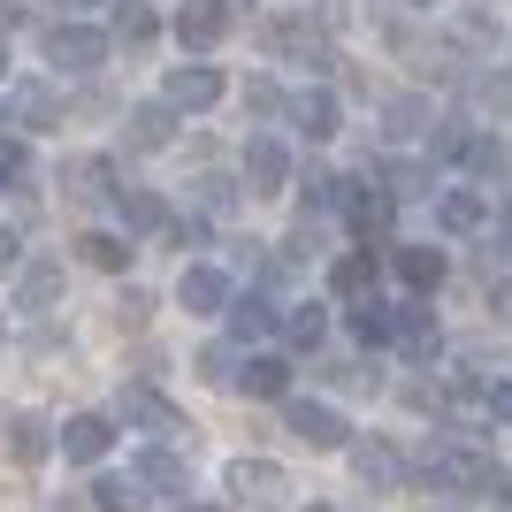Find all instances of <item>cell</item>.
<instances>
[{
    "label": "cell",
    "mask_w": 512,
    "mask_h": 512,
    "mask_svg": "<svg viewBox=\"0 0 512 512\" xmlns=\"http://www.w3.org/2000/svg\"><path fill=\"white\" fill-rule=\"evenodd\" d=\"M77 253H85L92 268H123L130 245H123V237H107V230H92V237H77Z\"/></svg>",
    "instance_id": "obj_35"
},
{
    "label": "cell",
    "mask_w": 512,
    "mask_h": 512,
    "mask_svg": "<svg viewBox=\"0 0 512 512\" xmlns=\"http://www.w3.org/2000/svg\"><path fill=\"white\" fill-rule=\"evenodd\" d=\"M482 413H490V421H512V383H482Z\"/></svg>",
    "instance_id": "obj_39"
},
{
    "label": "cell",
    "mask_w": 512,
    "mask_h": 512,
    "mask_svg": "<svg viewBox=\"0 0 512 512\" xmlns=\"http://www.w3.org/2000/svg\"><path fill=\"white\" fill-rule=\"evenodd\" d=\"M115 314H123V329H138V321H146V314H153V306H146V291H130V299H123V306H115Z\"/></svg>",
    "instance_id": "obj_40"
},
{
    "label": "cell",
    "mask_w": 512,
    "mask_h": 512,
    "mask_svg": "<svg viewBox=\"0 0 512 512\" xmlns=\"http://www.w3.org/2000/svg\"><path fill=\"white\" fill-rule=\"evenodd\" d=\"M230 497L237 505H283V497H291V474L276 467V459H230Z\"/></svg>",
    "instance_id": "obj_4"
},
{
    "label": "cell",
    "mask_w": 512,
    "mask_h": 512,
    "mask_svg": "<svg viewBox=\"0 0 512 512\" xmlns=\"http://www.w3.org/2000/svg\"><path fill=\"white\" fill-rule=\"evenodd\" d=\"M8 115H16V130H54V123H62V100H54V85L23 77V85L8 92Z\"/></svg>",
    "instance_id": "obj_10"
},
{
    "label": "cell",
    "mask_w": 512,
    "mask_h": 512,
    "mask_svg": "<svg viewBox=\"0 0 512 512\" xmlns=\"http://www.w3.org/2000/svg\"><path fill=\"white\" fill-rule=\"evenodd\" d=\"M107 444H115V421L107 413H77V421L62 428V451L77 459V467H92V459H107Z\"/></svg>",
    "instance_id": "obj_15"
},
{
    "label": "cell",
    "mask_w": 512,
    "mask_h": 512,
    "mask_svg": "<svg viewBox=\"0 0 512 512\" xmlns=\"http://www.w3.org/2000/svg\"><path fill=\"white\" fill-rule=\"evenodd\" d=\"M16 8H23V0H0V16H8V23H16Z\"/></svg>",
    "instance_id": "obj_44"
},
{
    "label": "cell",
    "mask_w": 512,
    "mask_h": 512,
    "mask_svg": "<svg viewBox=\"0 0 512 512\" xmlns=\"http://www.w3.org/2000/svg\"><path fill=\"white\" fill-rule=\"evenodd\" d=\"M199 375H207V383H222V390H237V375H245V360H237L230 344H207V352H199Z\"/></svg>",
    "instance_id": "obj_31"
},
{
    "label": "cell",
    "mask_w": 512,
    "mask_h": 512,
    "mask_svg": "<svg viewBox=\"0 0 512 512\" xmlns=\"http://www.w3.org/2000/svg\"><path fill=\"white\" fill-rule=\"evenodd\" d=\"M230 329L237 337H268V329H276V306L260 299V291H245V299L230 306Z\"/></svg>",
    "instance_id": "obj_27"
},
{
    "label": "cell",
    "mask_w": 512,
    "mask_h": 512,
    "mask_svg": "<svg viewBox=\"0 0 512 512\" xmlns=\"http://www.w3.org/2000/svg\"><path fill=\"white\" fill-rule=\"evenodd\" d=\"M23 260V245H16V230H0V276H8V268H16Z\"/></svg>",
    "instance_id": "obj_41"
},
{
    "label": "cell",
    "mask_w": 512,
    "mask_h": 512,
    "mask_svg": "<svg viewBox=\"0 0 512 512\" xmlns=\"http://www.w3.org/2000/svg\"><path fill=\"white\" fill-rule=\"evenodd\" d=\"M245 184H253V199H268V192L291 184V161H283L276 138H253V146H245Z\"/></svg>",
    "instance_id": "obj_14"
},
{
    "label": "cell",
    "mask_w": 512,
    "mask_h": 512,
    "mask_svg": "<svg viewBox=\"0 0 512 512\" xmlns=\"http://www.w3.org/2000/svg\"><path fill=\"white\" fill-rule=\"evenodd\" d=\"M245 107H253V115H291V100H283L276 85H253V92H245Z\"/></svg>",
    "instance_id": "obj_38"
},
{
    "label": "cell",
    "mask_w": 512,
    "mask_h": 512,
    "mask_svg": "<svg viewBox=\"0 0 512 512\" xmlns=\"http://www.w3.org/2000/svg\"><path fill=\"white\" fill-rule=\"evenodd\" d=\"M383 130H390V138H428L436 115H428L421 92H398V100H383Z\"/></svg>",
    "instance_id": "obj_20"
},
{
    "label": "cell",
    "mask_w": 512,
    "mask_h": 512,
    "mask_svg": "<svg viewBox=\"0 0 512 512\" xmlns=\"http://www.w3.org/2000/svg\"><path fill=\"white\" fill-rule=\"evenodd\" d=\"M176 306H184V314H230L237 291H230V276H222V268H184V283H176Z\"/></svg>",
    "instance_id": "obj_5"
},
{
    "label": "cell",
    "mask_w": 512,
    "mask_h": 512,
    "mask_svg": "<svg viewBox=\"0 0 512 512\" xmlns=\"http://www.w3.org/2000/svg\"><path fill=\"white\" fill-rule=\"evenodd\" d=\"M390 207H398V199L383 192V176H375V184H344V214H352V230H360V237L390 230Z\"/></svg>",
    "instance_id": "obj_13"
},
{
    "label": "cell",
    "mask_w": 512,
    "mask_h": 512,
    "mask_svg": "<svg viewBox=\"0 0 512 512\" xmlns=\"http://www.w3.org/2000/svg\"><path fill=\"white\" fill-rule=\"evenodd\" d=\"M467 169H474V176H505V169H512L505 138H490V130H474V146H467Z\"/></svg>",
    "instance_id": "obj_30"
},
{
    "label": "cell",
    "mask_w": 512,
    "mask_h": 512,
    "mask_svg": "<svg viewBox=\"0 0 512 512\" xmlns=\"http://www.w3.org/2000/svg\"><path fill=\"white\" fill-rule=\"evenodd\" d=\"M23 169V146H16V138H0V176H16Z\"/></svg>",
    "instance_id": "obj_42"
},
{
    "label": "cell",
    "mask_w": 512,
    "mask_h": 512,
    "mask_svg": "<svg viewBox=\"0 0 512 512\" xmlns=\"http://www.w3.org/2000/svg\"><path fill=\"white\" fill-rule=\"evenodd\" d=\"M352 337H360V344H390V337H398V306H383V299L352 306Z\"/></svg>",
    "instance_id": "obj_25"
},
{
    "label": "cell",
    "mask_w": 512,
    "mask_h": 512,
    "mask_svg": "<svg viewBox=\"0 0 512 512\" xmlns=\"http://www.w3.org/2000/svg\"><path fill=\"white\" fill-rule=\"evenodd\" d=\"M352 474H360L367 490H398V474H406V459L383 444V436H367V444H352Z\"/></svg>",
    "instance_id": "obj_16"
},
{
    "label": "cell",
    "mask_w": 512,
    "mask_h": 512,
    "mask_svg": "<svg viewBox=\"0 0 512 512\" xmlns=\"http://www.w3.org/2000/svg\"><path fill=\"white\" fill-rule=\"evenodd\" d=\"M268 46H276L283 62H329V39H321V23H306V16H276L268 23Z\"/></svg>",
    "instance_id": "obj_6"
},
{
    "label": "cell",
    "mask_w": 512,
    "mask_h": 512,
    "mask_svg": "<svg viewBox=\"0 0 512 512\" xmlns=\"http://www.w3.org/2000/svg\"><path fill=\"white\" fill-rule=\"evenodd\" d=\"M467 146H474L467 123H436L428 130V153H436V161H467Z\"/></svg>",
    "instance_id": "obj_34"
},
{
    "label": "cell",
    "mask_w": 512,
    "mask_h": 512,
    "mask_svg": "<svg viewBox=\"0 0 512 512\" xmlns=\"http://www.w3.org/2000/svg\"><path fill=\"white\" fill-rule=\"evenodd\" d=\"M184 512H222V505H184Z\"/></svg>",
    "instance_id": "obj_46"
},
{
    "label": "cell",
    "mask_w": 512,
    "mask_h": 512,
    "mask_svg": "<svg viewBox=\"0 0 512 512\" xmlns=\"http://www.w3.org/2000/svg\"><path fill=\"white\" fill-rule=\"evenodd\" d=\"M283 337L299 344V352H321V337H329V314H321V306H291V321H283Z\"/></svg>",
    "instance_id": "obj_28"
},
{
    "label": "cell",
    "mask_w": 512,
    "mask_h": 512,
    "mask_svg": "<svg viewBox=\"0 0 512 512\" xmlns=\"http://www.w3.org/2000/svg\"><path fill=\"white\" fill-rule=\"evenodd\" d=\"M46 62L69 69V77H92V69L107 62V39L92 23H54V31H46Z\"/></svg>",
    "instance_id": "obj_2"
},
{
    "label": "cell",
    "mask_w": 512,
    "mask_h": 512,
    "mask_svg": "<svg viewBox=\"0 0 512 512\" xmlns=\"http://www.w3.org/2000/svg\"><path fill=\"white\" fill-rule=\"evenodd\" d=\"M383 192H390V199H421V192H428V169H413V161H390V169H383Z\"/></svg>",
    "instance_id": "obj_37"
},
{
    "label": "cell",
    "mask_w": 512,
    "mask_h": 512,
    "mask_svg": "<svg viewBox=\"0 0 512 512\" xmlns=\"http://www.w3.org/2000/svg\"><path fill=\"white\" fill-rule=\"evenodd\" d=\"M237 390H245V398H291V367L283 360H245Z\"/></svg>",
    "instance_id": "obj_22"
},
{
    "label": "cell",
    "mask_w": 512,
    "mask_h": 512,
    "mask_svg": "<svg viewBox=\"0 0 512 512\" xmlns=\"http://www.w3.org/2000/svg\"><path fill=\"white\" fill-rule=\"evenodd\" d=\"M291 130H299V138H337V92L329 85H306V92H291Z\"/></svg>",
    "instance_id": "obj_8"
},
{
    "label": "cell",
    "mask_w": 512,
    "mask_h": 512,
    "mask_svg": "<svg viewBox=\"0 0 512 512\" xmlns=\"http://www.w3.org/2000/svg\"><path fill=\"white\" fill-rule=\"evenodd\" d=\"M0 444H8V459H16V467H39L46 451H54V436H46L39 413H8V421H0Z\"/></svg>",
    "instance_id": "obj_11"
},
{
    "label": "cell",
    "mask_w": 512,
    "mask_h": 512,
    "mask_svg": "<svg viewBox=\"0 0 512 512\" xmlns=\"http://www.w3.org/2000/svg\"><path fill=\"white\" fill-rule=\"evenodd\" d=\"M130 474H138V482H146V490L192 497V467H184V459H176L169 444H153V451H138V459H130Z\"/></svg>",
    "instance_id": "obj_9"
},
{
    "label": "cell",
    "mask_w": 512,
    "mask_h": 512,
    "mask_svg": "<svg viewBox=\"0 0 512 512\" xmlns=\"http://www.w3.org/2000/svg\"><path fill=\"white\" fill-rule=\"evenodd\" d=\"M115 214H123V230H161V199L138 192V184H123V192H115Z\"/></svg>",
    "instance_id": "obj_26"
},
{
    "label": "cell",
    "mask_w": 512,
    "mask_h": 512,
    "mask_svg": "<svg viewBox=\"0 0 512 512\" xmlns=\"http://www.w3.org/2000/svg\"><path fill=\"white\" fill-rule=\"evenodd\" d=\"M398 337H406V352H436V321H428V306H398Z\"/></svg>",
    "instance_id": "obj_32"
},
{
    "label": "cell",
    "mask_w": 512,
    "mask_h": 512,
    "mask_svg": "<svg viewBox=\"0 0 512 512\" xmlns=\"http://www.w3.org/2000/svg\"><path fill=\"white\" fill-rule=\"evenodd\" d=\"M192 207L199 214H230L237 207V184H230V176H199V184H192Z\"/></svg>",
    "instance_id": "obj_33"
},
{
    "label": "cell",
    "mask_w": 512,
    "mask_h": 512,
    "mask_svg": "<svg viewBox=\"0 0 512 512\" xmlns=\"http://www.w3.org/2000/svg\"><path fill=\"white\" fill-rule=\"evenodd\" d=\"M283 428H291L299 444H314V451H344V444H352L344 413L337 406H314V398H283Z\"/></svg>",
    "instance_id": "obj_1"
},
{
    "label": "cell",
    "mask_w": 512,
    "mask_h": 512,
    "mask_svg": "<svg viewBox=\"0 0 512 512\" xmlns=\"http://www.w3.org/2000/svg\"><path fill=\"white\" fill-rule=\"evenodd\" d=\"M62 184H69V199H100V192H115V169H107L100 153H77L62 169Z\"/></svg>",
    "instance_id": "obj_21"
},
{
    "label": "cell",
    "mask_w": 512,
    "mask_h": 512,
    "mask_svg": "<svg viewBox=\"0 0 512 512\" xmlns=\"http://www.w3.org/2000/svg\"><path fill=\"white\" fill-rule=\"evenodd\" d=\"M0 77H8V39H0Z\"/></svg>",
    "instance_id": "obj_45"
},
{
    "label": "cell",
    "mask_w": 512,
    "mask_h": 512,
    "mask_svg": "<svg viewBox=\"0 0 512 512\" xmlns=\"http://www.w3.org/2000/svg\"><path fill=\"white\" fill-rule=\"evenodd\" d=\"M436 222H444L451 237H474L482 222H490V199L482 192H436Z\"/></svg>",
    "instance_id": "obj_18"
},
{
    "label": "cell",
    "mask_w": 512,
    "mask_h": 512,
    "mask_svg": "<svg viewBox=\"0 0 512 512\" xmlns=\"http://www.w3.org/2000/svg\"><path fill=\"white\" fill-rule=\"evenodd\" d=\"M169 138H176V107L169 100H138L130 107V146L138 153H161Z\"/></svg>",
    "instance_id": "obj_17"
},
{
    "label": "cell",
    "mask_w": 512,
    "mask_h": 512,
    "mask_svg": "<svg viewBox=\"0 0 512 512\" xmlns=\"http://www.w3.org/2000/svg\"><path fill=\"white\" fill-rule=\"evenodd\" d=\"M390 268H398V283H413V291H436V283H444V253H436V245H398Z\"/></svg>",
    "instance_id": "obj_19"
},
{
    "label": "cell",
    "mask_w": 512,
    "mask_h": 512,
    "mask_svg": "<svg viewBox=\"0 0 512 512\" xmlns=\"http://www.w3.org/2000/svg\"><path fill=\"white\" fill-rule=\"evenodd\" d=\"M54 291H62V268H54V260H31V268H23V306L39 314V306H54Z\"/></svg>",
    "instance_id": "obj_29"
},
{
    "label": "cell",
    "mask_w": 512,
    "mask_h": 512,
    "mask_svg": "<svg viewBox=\"0 0 512 512\" xmlns=\"http://www.w3.org/2000/svg\"><path fill=\"white\" fill-rule=\"evenodd\" d=\"M337 299H352V306L375 299V253H344L337 260Z\"/></svg>",
    "instance_id": "obj_23"
},
{
    "label": "cell",
    "mask_w": 512,
    "mask_h": 512,
    "mask_svg": "<svg viewBox=\"0 0 512 512\" xmlns=\"http://www.w3.org/2000/svg\"><path fill=\"white\" fill-rule=\"evenodd\" d=\"M115 46H153V16L138 0H123V16H115Z\"/></svg>",
    "instance_id": "obj_36"
},
{
    "label": "cell",
    "mask_w": 512,
    "mask_h": 512,
    "mask_svg": "<svg viewBox=\"0 0 512 512\" xmlns=\"http://www.w3.org/2000/svg\"><path fill=\"white\" fill-rule=\"evenodd\" d=\"M115 421L153 428V436H184V413H176L161 390H146V383H123V390H115Z\"/></svg>",
    "instance_id": "obj_3"
},
{
    "label": "cell",
    "mask_w": 512,
    "mask_h": 512,
    "mask_svg": "<svg viewBox=\"0 0 512 512\" xmlns=\"http://www.w3.org/2000/svg\"><path fill=\"white\" fill-rule=\"evenodd\" d=\"M222 100V69H207V62H184V69H169V107H214Z\"/></svg>",
    "instance_id": "obj_12"
},
{
    "label": "cell",
    "mask_w": 512,
    "mask_h": 512,
    "mask_svg": "<svg viewBox=\"0 0 512 512\" xmlns=\"http://www.w3.org/2000/svg\"><path fill=\"white\" fill-rule=\"evenodd\" d=\"M77 8H100V0H77Z\"/></svg>",
    "instance_id": "obj_47"
},
{
    "label": "cell",
    "mask_w": 512,
    "mask_h": 512,
    "mask_svg": "<svg viewBox=\"0 0 512 512\" xmlns=\"http://www.w3.org/2000/svg\"><path fill=\"white\" fill-rule=\"evenodd\" d=\"M497 237H505V245H512V207H505V214H497Z\"/></svg>",
    "instance_id": "obj_43"
},
{
    "label": "cell",
    "mask_w": 512,
    "mask_h": 512,
    "mask_svg": "<svg viewBox=\"0 0 512 512\" xmlns=\"http://www.w3.org/2000/svg\"><path fill=\"white\" fill-rule=\"evenodd\" d=\"M222 31H230V0H184V16H176V39L192 46V54L222 46Z\"/></svg>",
    "instance_id": "obj_7"
},
{
    "label": "cell",
    "mask_w": 512,
    "mask_h": 512,
    "mask_svg": "<svg viewBox=\"0 0 512 512\" xmlns=\"http://www.w3.org/2000/svg\"><path fill=\"white\" fill-rule=\"evenodd\" d=\"M92 497H100V512H146V482L138 474H100Z\"/></svg>",
    "instance_id": "obj_24"
}]
</instances>
